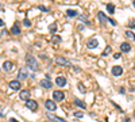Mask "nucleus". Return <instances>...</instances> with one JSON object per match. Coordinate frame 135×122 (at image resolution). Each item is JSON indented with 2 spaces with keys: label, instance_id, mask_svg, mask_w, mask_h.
I'll return each mask as SVG.
<instances>
[{
  "label": "nucleus",
  "instance_id": "obj_15",
  "mask_svg": "<svg viewBox=\"0 0 135 122\" xmlns=\"http://www.w3.org/2000/svg\"><path fill=\"white\" fill-rule=\"evenodd\" d=\"M55 83H57V85H59V87H65V85H66V79L62 77V76H58V77L55 79Z\"/></svg>",
  "mask_w": 135,
  "mask_h": 122
},
{
  "label": "nucleus",
  "instance_id": "obj_10",
  "mask_svg": "<svg viewBox=\"0 0 135 122\" xmlns=\"http://www.w3.org/2000/svg\"><path fill=\"white\" fill-rule=\"evenodd\" d=\"M123 73V68L119 67V65H113L112 67V75L113 76H120Z\"/></svg>",
  "mask_w": 135,
  "mask_h": 122
},
{
  "label": "nucleus",
  "instance_id": "obj_30",
  "mask_svg": "<svg viewBox=\"0 0 135 122\" xmlns=\"http://www.w3.org/2000/svg\"><path fill=\"white\" fill-rule=\"evenodd\" d=\"M119 57H120V53H115V54H113V58H115V60H118Z\"/></svg>",
  "mask_w": 135,
  "mask_h": 122
},
{
  "label": "nucleus",
  "instance_id": "obj_23",
  "mask_svg": "<svg viewBox=\"0 0 135 122\" xmlns=\"http://www.w3.org/2000/svg\"><path fill=\"white\" fill-rule=\"evenodd\" d=\"M126 37H127V38H131V39H135V34L132 33V31L127 30V31H126Z\"/></svg>",
  "mask_w": 135,
  "mask_h": 122
},
{
  "label": "nucleus",
  "instance_id": "obj_26",
  "mask_svg": "<svg viewBox=\"0 0 135 122\" xmlns=\"http://www.w3.org/2000/svg\"><path fill=\"white\" fill-rule=\"evenodd\" d=\"M23 24H24V26H26V27H30V26H31V22H30V20H28V19H24V20H23Z\"/></svg>",
  "mask_w": 135,
  "mask_h": 122
},
{
  "label": "nucleus",
  "instance_id": "obj_6",
  "mask_svg": "<svg viewBox=\"0 0 135 122\" xmlns=\"http://www.w3.org/2000/svg\"><path fill=\"white\" fill-rule=\"evenodd\" d=\"M97 45H99V41L96 38H92L86 42V48L88 49H95V48H97Z\"/></svg>",
  "mask_w": 135,
  "mask_h": 122
},
{
  "label": "nucleus",
  "instance_id": "obj_5",
  "mask_svg": "<svg viewBox=\"0 0 135 122\" xmlns=\"http://www.w3.org/2000/svg\"><path fill=\"white\" fill-rule=\"evenodd\" d=\"M26 107H27V109H30V110H32V111H37V109H38V103L35 102V100L28 99V100L26 102Z\"/></svg>",
  "mask_w": 135,
  "mask_h": 122
},
{
  "label": "nucleus",
  "instance_id": "obj_14",
  "mask_svg": "<svg viewBox=\"0 0 135 122\" xmlns=\"http://www.w3.org/2000/svg\"><path fill=\"white\" fill-rule=\"evenodd\" d=\"M10 88H12V89H19L20 88V81L19 80H12V81H10Z\"/></svg>",
  "mask_w": 135,
  "mask_h": 122
},
{
  "label": "nucleus",
  "instance_id": "obj_3",
  "mask_svg": "<svg viewBox=\"0 0 135 122\" xmlns=\"http://www.w3.org/2000/svg\"><path fill=\"white\" fill-rule=\"evenodd\" d=\"M45 107H46L49 111L57 110V105H55V102H54V100H51V99H47L46 102H45Z\"/></svg>",
  "mask_w": 135,
  "mask_h": 122
},
{
  "label": "nucleus",
  "instance_id": "obj_24",
  "mask_svg": "<svg viewBox=\"0 0 135 122\" xmlns=\"http://www.w3.org/2000/svg\"><path fill=\"white\" fill-rule=\"evenodd\" d=\"M109 53H111V46H107V48L104 49V52H103L101 56H107V54H109Z\"/></svg>",
  "mask_w": 135,
  "mask_h": 122
},
{
  "label": "nucleus",
  "instance_id": "obj_27",
  "mask_svg": "<svg viewBox=\"0 0 135 122\" xmlns=\"http://www.w3.org/2000/svg\"><path fill=\"white\" fill-rule=\"evenodd\" d=\"M73 115H74L76 118H82V117H84V114H82V113H81V111H77V113H74V114H73Z\"/></svg>",
  "mask_w": 135,
  "mask_h": 122
},
{
  "label": "nucleus",
  "instance_id": "obj_12",
  "mask_svg": "<svg viewBox=\"0 0 135 122\" xmlns=\"http://www.w3.org/2000/svg\"><path fill=\"white\" fill-rule=\"evenodd\" d=\"M97 18H99V20H100L101 24H105V23L108 22V18L105 16V14H104V12H97Z\"/></svg>",
  "mask_w": 135,
  "mask_h": 122
},
{
  "label": "nucleus",
  "instance_id": "obj_33",
  "mask_svg": "<svg viewBox=\"0 0 135 122\" xmlns=\"http://www.w3.org/2000/svg\"><path fill=\"white\" fill-rule=\"evenodd\" d=\"M10 121H11V122H18V121H16V119H15V118H11Z\"/></svg>",
  "mask_w": 135,
  "mask_h": 122
},
{
  "label": "nucleus",
  "instance_id": "obj_25",
  "mask_svg": "<svg viewBox=\"0 0 135 122\" xmlns=\"http://www.w3.org/2000/svg\"><path fill=\"white\" fill-rule=\"evenodd\" d=\"M78 89H80V92H86V89H85V87H84V84L82 83H78Z\"/></svg>",
  "mask_w": 135,
  "mask_h": 122
},
{
  "label": "nucleus",
  "instance_id": "obj_11",
  "mask_svg": "<svg viewBox=\"0 0 135 122\" xmlns=\"http://www.w3.org/2000/svg\"><path fill=\"white\" fill-rule=\"evenodd\" d=\"M18 77L22 79V80H24V79H27V69L26 67H22L20 69H19V73H18Z\"/></svg>",
  "mask_w": 135,
  "mask_h": 122
},
{
  "label": "nucleus",
  "instance_id": "obj_20",
  "mask_svg": "<svg viewBox=\"0 0 135 122\" xmlns=\"http://www.w3.org/2000/svg\"><path fill=\"white\" fill-rule=\"evenodd\" d=\"M51 42H53L54 45L59 44V42H61V37H58V35H55V34H54L53 37H51Z\"/></svg>",
  "mask_w": 135,
  "mask_h": 122
},
{
  "label": "nucleus",
  "instance_id": "obj_18",
  "mask_svg": "<svg viewBox=\"0 0 135 122\" xmlns=\"http://www.w3.org/2000/svg\"><path fill=\"white\" fill-rule=\"evenodd\" d=\"M74 105L78 106V107H81V109H86V105L82 102V100H80V99H74Z\"/></svg>",
  "mask_w": 135,
  "mask_h": 122
},
{
  "label": "nucleus",
  "instance_id": "obj_4",
  "mask_svg": "<svg viewBox=\"0 0 135 122\" xmlns=\"http://www.w3.org/2000/svg\"><path fill=\"white\" fill-rule=\"evenodd\" d=\"M53 99L55 102H62L65 99V94L62 91H54L53 92Z\"/></svg>",
  "mask_w": 135,
  "mask_h": 122
},
{
  "label": "nucleus",
  "instance_id": "obj_22",
  "mask_svg": "<svg viewBox=\"0 0 135 122\" xmlns=\"http://www.w3.org/2000/svg\"><path fill=\"white\" fill-rule=\"evenodd\" d=\"M49 30H50V33L54 35V33L57 31V24H55V23H54V24H50V26H49Z\"/></svg>",
  "mask_w": 135,
  "mask_h": 122
},
{
  "label": "nucleus",
  "instance_id": "obj_7",
  "mask_svg": "<svg viewBox=\"0 0 135 122\" xmlns=\"http://www.w3.org/2000/svg\"><path fill=\"white\" fill-rule=\"evenodd\" d=\"M41 85H42L43 88L49 89V88H51V87H53V83L50 81V79H49V77H46V79H43V80H41Z\"/></svg>",
  "mask_w": 135,
  "mask_h": 122
},
{
  "label": "nucleus",
  "instance_id": "obj_9",
  "mask_svg": "<svg viewBox=\"0 0 135 122\" xmlns=\"http://www.w3.org/2000/svg\"><path fill=\"white\" fill-rule=\"evenodd\" d=\"M47 118L51 122H66L65 119H62V118H59V117H57V115H54L51 113H47Z\"/></svg>",
  "mask_w": 135,
  "mask_h": 122
},
{
  "label": "nucleus",
  "instance_id": "obj_2",
  "mask_svg": "<svg viewBox=\"0 0 135 122\" xmlns=\"http://www.w3.org/2000/svg\"><path fill=\"white\" fill-rule=\"evenodd\" d=\"M55 62L58 64V65H62V67H69L70 65V62L65 57H61V56H57L55 57Z\"/></svg>",
  "mask_w": 135,
  "mask_h": 122
},
{
  "label": "nucleus",
  "instance_id": "obj_16",
  "mask_svg": "<svg viewBox=\"0 0 135 122\" xmlns=\"http://www.w3.org/2000/svg\"><path fill=\"white\" fill-rule=\"evenodd\" d=\"M120 50H122L123 53H127V52H130V50H131V45L127 44V42H123V44L120 45Z\"/></svg>",
  "mask_w": 135,
  "mask_h": 122
},
{
  "label": "nucleus",
  "instance_id": "obj_21",
  "mask_svg": "<svg viewBox=\"0 0 135 122\" xmlns=\"http://www.w3.org/2000/svg\"><path fill=\"white\" fill-rule=\"evenodd\" d=\"M107 11L108 14H115V6L113 4H107Z\"/></svg>",
  "mask_w": 135,
  "mask_h": 122
},
{
  "label": "nucleus",
  "instance_id": "obj_34",
  "mask_svg": "<svg viewBox=\"0 0 135 122\" xmlns=\"http://www.w3.org/2000/svg\"><path fill=\"white\" fill-rule=\"evenodd\" d=\"M0 118H3V113L1 111H0Z\"/></svg>",
  "mask_w": 135,
  "mask_h": 122
},
{
  "label": "nucleus",
  "instance_id": "obj_36",
  "mask_svg": "<svg viewBox=\"0 0 135 122\" xmlns=\"http://www.w3.org/2000/svg\"><path fill=\"white\" fill-rule=\"evenodd\" d=\"M132 4H134V7H135V0H134V1H132Z\"/></svg>",
  "mask_w": 135,
  "mask_h": 122
},
{
  "label": "nucleus",
  "instance_id": "obj_28",
  "mask_svg": "<svg viewBox=\"0 0 135 122\" xmlns=\"http://www.w3.org/2000/svg\"><path fill=\"white\" fill-rule=\"evenodd\" d=\"M38 8H39L41 11H49V8H47V7H43V6H39Z\"/></svg>",
  "mask_w": 135,
  "mask_h": 122
},
{
  "label": "nucleus",
  "instance_id": "obj_32",
  "mask_svg": "<svg viewBox=\"0 0 135 122\" xmlns=\"http://www.w3.org/2000/svg\"><path fill=\"white\" fill-rule=\"evenodd\" d=\"M130 27H132V28H134V27H135V23L132 22V23H131V24H130Z\"/></svg>",
  "mask_w": 135,
  "mask_h": 122
},
{
  "label": "nucleus",
  "instance_id": "obj_8",
  "mask_svg": "<svg viewBox=\"0 0 135 122\" xmlns=\"http://www.w3.org/2000/svg\"><path fill=\"white\" fill-rule=\"evenodd\" d=\"M19 98H20L22 100H28L30 99V91L28 89H22L20 91V94H19Z\"/></svg>",
  "mask_w": 135,
  "mask_h": 122
},
{
  "label": "nucleus",
  "instance_id": "obj_31",
  "mask_svg": "<svg viewBox=\"0 0 135 122\" xmlns=\"http://www.w3.org/2000/svg\"><path fill=\"white\" fill-rule=\"evenodd\" d=\"M3 26H4V20H3V19H0V27H3Z\"/></svg>",
  "mask_w": 135,
  "mask_h": 122
},
{
  "label": "nucleus",
  "instance_id": "obj_29",
  "mask_svg": "<svg viewBox=\"0 0 135 122\" xmlns=\"http://www.w3.org/2000/svg\"><path fill=\"white\" fill-rule=\"evenodd\" d=\"M108 22L111 23V24H112V26H116V24H118V23L115 22V20H113V19H108Z\"/></svg>",
  "mask_w": 135,
  "mask_h": 122
},
{
  "label": "nucleus",
  "instance_id": "obj_13",
  "mask_svg": "<svg viewBox=\"0 0 135 122\" xmlns=\"http://www.w3.org/2000/svg\"><path fill=\"white\" fill-rule=\"evenodd\" d=\"M3 69L7 71V72H10L14 69V64L11 62V61H4V64H3Z\"/></svg>",
  "mask_w": 135,
  "mask_h": 122
},
{
  "label": "nucleus",
  "instance_id": "obj_19",
  "mask_svg": "<svg viewBox=\"0 0 135 122\" xmlns=\"http://www.w3.org/2000/svg\"><path fill=\"white\" fill-rule=\"evenodd\" d=\"M66 15L68 16H77L78 12L76 11V10H66Z\"/></svg>",
  "mask_w": 135,
  "mask_h": 122
},
{
  "label": "nucleus",
  "instance_id": "obj_35",
  "mask_svg": "<svg viewBox=\"0 0 135 122\" xmlns=\"http://www.w3.org/2000/svg\"><path fill=\"white\" fill-rule=\"evenodd\" d=\"M124 122H131V121H130V119H124Z\"/></svg>",
  "mask_w": 135,
  "mask_h": 122
},
{
  "label": "nucleus",
  "instance_id": "obj_17",
  "mask_svg": "<svg viewBox=\"0 0 135 122\" xmlns=\"http://www.w3.org/2000/svg\"><path fill=\"white\" fill-rule=\"evenodd\" d=\"M11 34H14V35H19L20 34V28L18 24H14L12 27H11Z\"/></svg>",
  "mask_w": 135,
  "mask_h": 122
},
{
  "label": "nucleus",
  "instance_id": "obj_1",
  "mask_svg": "<svg viewBox=\"0 0 135 122\" xmlns=\"http://www.w3.org/2000/svg\"><path fill=\"white\" fill-rule=\"evenodd\" d=\"M26 62H27V65L31 68L32 71H35V72H37L38 69H39V65H38V62H37V60H35V57H34V56L27 54L26 56Z\"/></svg>",
  "mask_w": 135,
  "mask_h": 122
}]
</instances>
